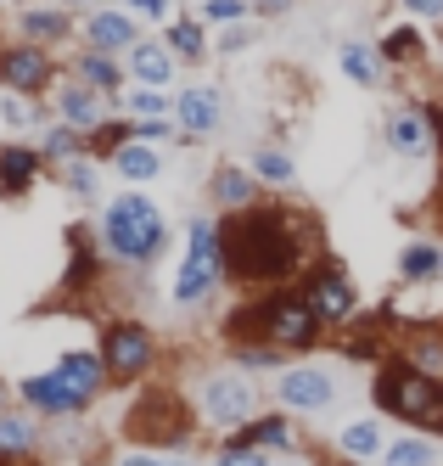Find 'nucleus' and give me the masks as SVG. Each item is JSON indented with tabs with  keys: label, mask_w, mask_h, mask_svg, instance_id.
I'll return each mask as SVG.
<instances>
[{
	"label": "nucleus",
	"mask_w": 443,
	"mask_h": 466,
	"mask_svg": "<svg viewBox=\"0 0 443 466\" xmlns=\"http://www.w3.org/2000/svg\"><path fill=\"white\" fill-rule=\"evenodd\" d=\"M219 242H225V276L236 287H258L269 292L303 264V237L287 208L276 203H253L242 214L219 219Z\"/></svg>",
	"instance_id": "f257e3e1"
},
{
	"label": "nucleus",
	"mask_w": 443,
	"mask_h": 466,
	"mask_svg": "<svg viewBox=\"0 0 443 466\" xmlns=\"http://www.w3.org/2000/svg\"><path fill=\"white\" fill-rule=\"evenodd\" d=\"M168 248V219L146 191H118L107 214H101V253L129 270H146V264Z\"/></svg>",
	"instance_id": "f03ea898"
},
{
	"label": "nucleus",
	"mask_w": 443,
	"mask_h": 466,
	"mask_svg": "<svg viewBox=\"0 0 443 466\" xmlns=\"http://www.w3.org/2000/svg\"><path fill=\"white\" fill-rule=\"evenodd\" d=\"M370 399H377L382 416H398L410 432H427V439H443V377L416 371L410 360H382L377 382H370Z\"/></svg>",
	"instance_id": "7ed1b4c3"
},
{
	"label": "nucleus",
	"mask_w": 443,
	"mask_h": 466,
	"mask_svg": "<svg viewBox=\"0 0 443 466\" xmlns=\"http://www.w3.org/2000/svg\"><path fill=\"white\" fill-rule=\"evenodd\" d=\"M225 281H230V276H225L219 219L191 214V225H186V258H180V270H175V304H180V309H196V304H208Z\"/></svg>",
	"instance_id": "20e7f679"
},
{
	"label": "nucleus",
	"mask_w": 443,
	"mask_h": 466,
	"mask_svg": "<svg viewBox=\"0 0 443 466\" xmlns=\"http://www.w3.org/2000/svg\"><path fill=\"white\" fill-rule=\"evenodd\" d=\"M258 309H264V338L281 343L287 354H303V349H315L326 338V326L315 320L303 287H269V292H258Z\"/></svg>",
	"instance_id": "39448f33"
},
{
	"label": "nucleus",
	"mask_w": 443,
	"mask_h": 466,
	"mask_svg": "<svg viewBox=\"0 0 443 466\" xmlns=\"http://www.w3.org/2000/svg\"><path fill=\"white\" fill-rule=\"evenodd\" d=\"M196 416L219 427V432H236L242 421L258 416V393L247 382V371H236V365H219V371H208L196 382Z\"/></svg>",
	"instance_id": "423d86ee"
},
{
	"label": "nucleus",
	"mask_w": 443,
	"mask_h": 466,
	"mask_svg": "<svg viewBox=\"0 0 443 466\" xmlns=\"http://www.w3.org/2000/svg\"><path fill=\"white\" fill-rule=\"evenodd\" d=\"M191 432H196V427H191V410H186L168 388L141 393V405L129 410V439L146 444V450H186Z\"/></svg>",
	"instance_id": "0eeeda50"
},
{
	"label": "nucleus",
	"mask_w": 443,
	"mask_h": 466,
	"mask_svg": "<svg viewBox=\"0 0 443 466\" xmlns=\"http://www.w3.org/2000/svg\"><path fill=\"white\" fill-rule=\"evenodd\" d=\"M101 365L107 382H146V371L157 365V338L146 320H113L101 331Z\"/></svg>",
	"instance_id": "6e6552de"
},
{
	"label": "nucleus",
	"mask_w": 443,
	"mask_h": 466,
	"mask_svg": "<svg viewBox=\"0 0 443 466\" xmlns=\"http://www.w3.org/2000/svg\"><path fill=\"white\" fill-rule=\"evenodd\" d=\"M0 90L6 96H45L56 90V56L45 46H0Z\"/></svg>",
	"instance_id": "1a4fd4ad"
},
{
	"label": "nucleus",
	"mask_w": 443,
	"mask_h": 466,
	"mask_svg": "<svg viewBox=\"0 0 443 466\" xmlns=\"http://www.w3.org/2000/svg\"><path fill=\"white\" fill-rule=\"evenodd\" d=\"M337 371H326V365H287V371L276 377V405L281 410H303V416H320L337 405Z\"/></svg>",
	"instance_id": "9d476101"
},
{
	"label": "nucleus",
	"mask_w": 443,
	"mask_h": 466,
	"mask_svg": "<svg viewBox=\"0 0 443 466\" xmlns=\"http://www.w3.org/2000/svg\"><path fill=\"white\" fill-rule=\"evenodd\" d=\"M303 298H309V309H315V320L331 331V326H348L354 320V309H359V292H354V281L337 270V264H320V270H309V281H303Z\"/></svg>",
	"instance_id": "9b49d317"
},
{
	"label": "nucleus",
	"mask_w": 443,
	"mask_h": 466,
	"mask_svg": "<svg viewBox=\"0 0 443 466\" xmlns=\"http://www.w3.org/2000/svg\"><path fill=\"white\" fill-rule=\"evenodd\" d=\"M51 107H56V124L79 129V136H96V129L113 118V113H107L113 96H101V90H90V85H79V79H56Z\"/></svg>",
	"instance_id": "f8f14e48"
},
{
	"label": "nucleus",
	"mask_w": 443,
	"mask_h": 466,
	"mask_svg": "<svg viewBox=\"0 0 443 466\" xmlns=\"http://www.w3.org/2000/svg\"><path fill=\"white\" fill-rule=\"evenodd\" d=\"M85 40H90V51H107V56H129L135 46H141V17H129L124 6H96V12H85Z\"/></svg>",
	"instance_id": "ddd939ff"
},
{
	"label": "nucleus",
	"mask_w": 443,
	"mask_h": 466,
	"mask_svg": "<svg viewBox=\"0 0 443 466\" xmlns=\"http://www.w3.org/2000/svg\"><path fill=\"white\" fill-rule=\"evenodd\" d=\"M388 147L398 152V157H410V163H421V157H432L438 147H432V118H427V102H404V107H393L388 113Z\"/></svg>",
	"instance_id": "4468645a"
},
{
	"label": "nucleus",
	"mask_w": 443,
	"mask_h": 466,
	"mask_svg": "<svg viewBox=\"0 0 443 466\" xmlns=\"http://www.w3.org/2000/svg\"><path fill=\"white\" fill-rule=\"evenodd\" d=\"M225 124V96L208 90V85H191L175 96V129L180 136H214Z\"/></svg>",
	"instance_id": "2eb2a0df"
},
{
	"label": "nucleus",
	"mask_w": 443,
	"mask_h": 466,
	"mask_svg": "<svg viewBox=\"0 0 443 466\" xmlns=\"http://www.w3.org/2000/svg\"><path fill=\"white\" fill-rule=\"evenodd\" d=\"M17 393H23V405L34 410V416H51V421H67V416H85L90 405L79 393H67L51 371H40V377H23L17 382Z\"/></svg>",
	"instance_id": "dca6fc26"
},
{
	"label": "nucleus",
	"mask_w": 443,
	"mask_h": 466,
	"mask_svg": "<svg viewBox=\"0 0 443 466\" xmlns=\"http://www.w3.org/2000/svg\"><path fill=\"white\" fill-rule=\"evenodd\" d=\"M51 377H56L67 393H79L85 405H96V393L107 388V365H101V354H90V349H67V354L51 365Z\"/></svg>",
	"instance_id": "f3484780"
},
{
	"label": "nucleus",
	"mask_w": 443,
	"mask_h": 466,
	"mask_svg": "<svg viewBox=\"0 0 443 466\" xmlns=\"http://www.w3.org/2000/svg\"><path fill=\"white\" fill-rule=\"evenodd\" d=\"M40 169H45V157H40V147H23V141H6L0 147V197H28L34 191V180H40Z\"/></svg>",
	"instance_id": "a211bd4d"
},
{
	"label": "nucleus",
	"mask_w": 443,
	"mask_h": 466,
	"mask_svg": "<svg viewBox=\"0 0 443 466\" xmlns=\"http://www.w3.org/2000/svg\"><path fill=\"white\" fill-rule=\"evenodd\" d=\"M67 35H74V17H67L62 6H45V0H34V6L17 12V40L23 46H62Z\"/></svg>",
	"instance_id": "6ab92c4d"
},
{
	"label": "nucleus",
	"mask_w": 443,
	"mask_h": 466,
	"mask_svg": "<svg viewBox=\"0 0 443 466\" xmlns=\"http://www.w3.org/2000/svg\"><path fill=\"white\" fill-rule=\"evenodd\" d=\"M225 444H247V450H269V455H287L292 450V416H253L236 432H225Z\"/></svg>",
	"instance_id": "aec40b11"
},
{
	"label": "nucleus",
	"mask_w": 443,
	"mask_h": 466,
	"mask_svg": "<svg viewBox=\"0 0 443 466\" xmlns=\"http://www.w3.org/2000/svg\"><path fill=\"white\" fill-rule=\"evenodd\" d=\"M208 197L225 208V214H242L258 203V175L253 169H236V163H219L214 180H208Z\"/></svg>",
	"instance_id": "412c9836"
},
{
	"label": "nucleus",
	"mask_w": 443,
	"mask_h": 466,
	"mask_svg": "<svg viewBox=\"0 0 443 466\" xmlns=\"http://www.w3.org/2000/svg\"><path fill=\"white\" fill-rule=\"evenodd\" d=\"M175 51H168L163 40H141V46H135L129 51V79L135 85H152V90H163L168 79H175Z\"/></svg>",
	"instance_id": "4be33fe9"
},
{
	"label": "nucleus",
	"mask_w": 443,
	"mask_h": 466,
	"mask_svg": "<svg viewBox=\"0 0 443 466\" xmlns=\"http://www.w3.org/2000/svg\"><path fill=\"white\" fill-rule=\"evenodd\" d=\"M337 62H343V74L359 85V90H377L388 79V56L382 46H365V40H343V51H337Z\"/></svg>",
	"instance_id": "5701e85b"
},
{
	"label": "nucleus",
	"mask_w": 443,
	"mask_h": 466,
	"mask_svg": "<svg viewBox=\"0 0 443 466\" xmlns=\"http://www.w3.org/2000/svg\"><path fill=\"white\" fill-rule=\"evenodd\" d=\"M107 163H113V175H118V180H129V186H146V180H157V175H163V152H157L152 141H124Z\"/></svg>",
	"instance_id": "b1692460"
},
{
	"label": "nucleus",
	"mask_w": 443,
	"mask_h": 466,
	"mask_svg": "<svg viewBox=\"0 0 443 466\" xmlns=\"http://www.w3.org/2000/svg\"><path fill=\"white\" fill-rule=\"evenodd\" d=\"M337 450H343V461H377V455L388 450L382 421H377V416H354L343 432H337Z\"/></svg>",
	"instance_id": "393cba45"
},
{
	"label": "nucleus",
	"mask_w": 443,
	"mask_h": 466,
	"mask_svg": "<svg viewBox=\"0 0 443 466\" xmlns=\"http://www.w3.org/2000/svg\"><path fill=\"white\" fill-rule=\"evenodd\" d=\"M74 79L79 85H90V90H101V96H124V68H118V56H107V51H85L79 62H74Z\"/></svg>",
	"instance_id": "a878e982"
},
{
	"label": "nucleus",
	"mask_w": 443,
	"mask_h": 466,
	"mask_svg": "<svg viewBox=\"0 0 443 466\" xmlns=\"http://www.w3.org/2000/svg\"><path fill=\"white\" fill-rule=\"evenodd\" d=\"M163 46L168 51H175L180 62H208V23H202V17H175V23H168V35H163Z\"/></svg>",
	"instance_id": "bb28decb"
},
{
	"label": "nucleus",
	"mask_w": 443,
	"mask_h": 466,
	"mask_svg": "<svg viewBox=\"0 0 443 466\" xmlns=\"http://www.w3.org/2000/svg\"><path fill=\"white\" fill-rule=\"evenodd\" d=\"M40 450V427L17 410H0V461H28Z\"/></svg>",
	"instance_id": "cd10ccee"
},
{
	"label": "nucleus",
	"mask_w": 443,
	"mask_h": 466,
	"mask_svg": "<svg viewBox=\"0 0 443 466\" xmlns=\"http://www.w3.org/2000/svg\"><path fill=\"white\" fill-rule=\"evenodd\" d=\"M382 56H388V68H416V62L427 56V40H421V28L404 17L398 28H388L382 35Z\"/></svg>",
	"instance_id": "c85d7f7f"
},
{
	"label": "nucleus",
	"mask_w": 443,
	"mask_h": 466,
	"mask_svg": "<svg viewBox=\"0 0 443 466\" xmlns=\"http://www.w3.org/2000/svg\"><path fill=\"white\" fill-rule=\"evenodd\" d=\"M398 276L410 281V287L438 281V276H443V248H438V242H410V248L398 253Z\"/></svg>",
	"instance_id": "c756f323"
},
{
	"label": "nucleus",
	"mask_w": 443,
	"mask_h": 466,
	"mask_svg": "<svg viewBox=\"0 0 443 466\" xmlns=\"http://www.w3.org/2000/svg\"><path fill=\"white\" fill-rule=\"evenodd\" d=\"M253 175H258V186L292 191V186H297V163H292L287 147H258V152H253Z\"/></svg>",
	"instance_id": "7c9ffc66"
},
{
	"label": "nucleus",
	"mask_w": 443,
	"mask_h": 466,
	"mask_svg": "<svg viewBox=\"0 0 443 466\" xmlns=\"http://www.w3.org/2000/svg\"><path fill=\"white\" fill-rule=\"evenodd\" d=\"M40 157L51 163V169H62V163H74V157H90V136L56 124V129H45V136H40Z\"/></svg>",
	"instance_id": "2f4dec72"
},
{
	"label": "nucleus",
	"mask_w": 443,
	"mask_h": 466,
	"mask_svg": "<svg viewBox=\"0 0 443 466\" xmlns=\"http://www.w3.org/2000/svg\"><path fill=\"white\" fill-rule=\"evenodd\" d=\"M382 466H438V439H427V432H404V439H393L382 450Z\"/></svg>",
	"instance_id": "473e14b6"
},
{
	"label": "nucleus",
	"mask_w": 443,
	"mask_h": 466,
	"mask_svg": "<svg viewBox=\"0 0 443 466\" xmlns=\"http://www.w3.org/2000/svg\"><path fill=\"white\" fill-rule=\"evenodd\" d=\"M404 360L427 377H443V331H410L404 338Z\"/></svg>",
	"instance_id": "72a5a7b5"
},
{
	"label": "nucleus",
	"mask_w": 443,
	"mask_h": 466,
	"mask_svg": "<svg viewBox=\"0 0 443 466\" xmlns=\"http://www.w3.org/2000/svg\"><path fill=\"white\" fill-rule=\"evenodd\" d=\"M56 180L79 197V203H96V191H101V169H96V157H74V163H62Z\"/></svg>",
	"instance_id": "f704fd0d"
},
{
	"label": "nucleus",
	"mask_w": 443,
	"mask_h": 466,
	"mask_svg": "<svg viewBox=\"0 0 443 466\" xmlns=\"http://www.w3.org/2000/svg\"><path fill=\"white\" fill-rule=\"evenodd\" d=\"M124 113H129V118H175V96H163V90H152V85H129Z\"/></svg>",
	"instance_id": "c9c22d12"
},
{
	"label": "nucleus",
	"mask_w": 443,
	"mask_h": 466,
	"mask_svg": "<svg viewBox=\"0 0 443 466\" xmlns=\"http://www.w3.org/2000/svg\"><path fill=\"white\" fill-rule=\"evenodd\" d=\"M124 141H135V124H129V118H107V124L90 136V157H113Z\"/></svg>",
	"instance_id": "e433bc0d"
},
{
	"label": "nucleus",
	"mask_w": 443,
	"mask_h": 466,
	"mask_svg": "<svg viewBox=\"0 0 443 466\" xmlns=\"http://www.w3.org/2000/svg\"><path fill=\"white\" fill-rule=\"evenodd\" d=\"M247 0H202V23H219V28H236V23H247Z\"/></svg>",
	"instance_id": "4c0bfd02"
},
{
	"label": "nucleus",
	"mask_w": 443,
	"mask_h": 466,
	"mask_svg": "<svg viewBox=\"0 0 443 466\" xmlns=\"http://www.w3.org/2000/svg\"><path fill=\"white\" fill-rule=\"evenodd\" d=\"M214 466H276V455H269V450H247V444H225L214 455Z\"/></svg>",
	"instance_id": "58836bf2"
},
{
	"label": "nucleus",
	"mask_w": 443,
	"mask_h": 466,
	"mask_svg": "<svg viewBox=\"0 0 443 466\" xmlns=\"http://www.w3.org/2000/svg\"><path fill=\"white\" fill-rule=\"evenodd\" d=\"M0 118L12 129H28V124H40V107H34V96H6V102H0Z\"/></svg>",
	"instance_id": "ea45409f"
},
{
	"label": "nucleus",
	"mask_w": 443,
	"mask_h": 466,
	"mask_svg": "<svg viewBox=\"0 0 443 466\" xmlns=\"http://www.w3.org/2000/svg\"><path fill=\"white\" fill-rule=\"evenodd\" d=\"M124 12L141 17V23H168V12H175V6H168V0H124Z\"/></svg>",
	"instance_id": "a19ab883"
},
{
	"label": "nucleus",
	"mask_w": 443,
	"mask_h": 466,
	"mask_svg": "<svg viewBox=\"0 0 443 466\" xmlns=\"http://www.w3.org/2000/svg\"><path fill=\"white\" fill-rule=\"evenodd\" d=\"M398 12L416 23H443V0H398Z\"/></svg>",
	"instance_id": "79ce46f5"
},
{
	"label": "nucleus",
	"mask_w": 443,
	"mask_h": 466,
	"mask_svg": "<svg viewBox=\"0 0 443 466\" xmlns=\"http://www.w3.org/2000/svg\"><path fill=\"white\" fill-rule=\"evenodd\" d=\"M247 46H253V28H247V23H236V28H225V35H219V56L247 51Z\"/></svg>",
	"instance_id": "37998d69"
},
{
	"label": "nucleus",
	"mask_w": 443,
	"mask_h": 466,
	"mask_svg": "<svg viewBox=\"0 0 443 466\" xmlns=\"http://www.w3.org/2000/svg\"><path fill=\"white\" fill-rule=\"evenodd\" d=\"M118 466H168V455H157V450H146V444H135V450L118 455Z\"/></svg>",
	"instance_id": "c03bdc74"
},
{
	"label": "nucleus",
	"mask_w": 443,
	"mask_h": 466,
	"mask_svg": "<svg viewBox=\"0 0 443 466\" xmlns=\"http://www.w3.org/2000/svg\"><path fill=\"white\" fill-rule=\"evenodd\" d=\"M247 6L258 17H287V12H297V0H247Z\"/></svg>",
	"instance_id": "a18cd8bd"
},
{
	"label": "nucleus",
	"mask_w": 443,
	"mask_h": 466,
	"mask_svg": "<svg viewBox=\"0 0 443 466\" xmlns=\"http://www.w3.org/2000/svg\"><path fill=\"white\" fill-rule=\"evenodd\" d=\"M427 118H432V147L443 152V102H427Z\"/></svg>",
	"instance_id": "49530a36"
},
{
	"label": "nucleus",
	"mask_w": 443,
	"mask_h": 466,
	"mask_svg": "<svg viewBox=\"0 0 443 466\" xmlns=\"http://www.w3.org/2000/svg\"><path fill=\"white\" fill-rule=\"evenodd\" d=\"M0 410H12V388H6V377H0Z\"/></svg>",
	"instance_id": "de8ad7c7"
},
{
	"label": "nucleus",
	"mask_w": 443,
	"mask_h": 466,
	"mask_svg": "<svg viewBox=\"0 0 443 466\" xmlns=\"http://www.w3.org/2000/svg\"><path fill=\"white\" fill-rule=\"evenodd\" d=\"M62 6H85V12H96V6H101V0H62Z\"/></svg>",
	"instance_id": "09e8293b"
},
{
	"label": "nucleus",
	"mask_w": 443,
	"mask_h": 466,
	"mask_svg": "<svg viewBox=\"0 0 443 466\" xmlns=\"http://www.w3.org/2000/svg\"><path fill=\"white\" fill-rule=\"evenodd\" d=\"M168 466H196V461H186V455H168Z\"/></svg>",
	"instance_id": "8fccbe9b"
},
{
	"label": "nucleus",
	"mask_w": 443,
	"mask_h": 466,
	"mask_svg": "<svg viewBox=\"0 0 443 466\" xmlns=\"http://www.w3.org/2000/svg\"><path fill=\"white\" fill-rule=\"evenodd\" d=\"M23 466H45V461H23Z\"/></svg>",
	"instance_id": "3c124183"
},
{
	"label": "nucleus",
	"mask_w": 443,
	"mask_h": 466,
	"mask_svg": "<svg viewBox=\"0 0 443 466\" xmlns=\"http://www.w3.org/2000/svg\"><path fill=\"white\" fill-rule=\"evenodd\" d=\"M0 6H6V0H0Z\"/></svg>",
	"instance_id": "603ef678"
},
{
	"label": "nucleus",
	"mask_w": 443,
	"mask_h": 466,
	"mask_svg": "<svg viewBox=\"0 0 443 466\" xmlns=\"http://www.w3.org/2000/svg\"><path fill=\"white\" fill-rule=\"evenodd\" d=\"M438 281H443V276H438Z\"/></svg>",
	"instance_id": "864d4df0"
}]
</instances>
